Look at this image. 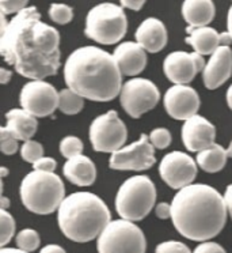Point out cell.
<instances>
[{
  "instance_id": "3957f363",
  "label": "cell",
  "mask_w": 232,
  "mask_h": 253,
  "mask_svg": "<svg viewBox=\"0 0 232 253\" xmlns=\"http://www.w3.org/2000/svg\"><path fill=\"white\" fill-rule=\"evenodd\" d=\"M68 88L80 97L97 102H107L121 94L122 74L113 55L98 46L77 48L64 64Z\"/></svg>"
},
{
  "instance_id": "8992f818",
  "label": "cell",
  "mask_w": 232,
  "mask_h": 253,
  "mask_svg": "<svg viewBox=\"0 0 232 253\" xmlns=\"http://www.w3.org/2000/svg\"><path fill=\"white\" fill-rule=\"evenodd\" d=\"M156 188L148 176H133L122 184L116 195V210L121 219L138 222L152 211Z\"/></svg>"
},
{
  "instance_id": "9c48e42d",
  "label": "cell",
  "mask_w": 232,
  "mask_h": 253,
  "mask_svg": "<svg viewBox=\"0 0 232 253\" xmlns=\"http://www.w3.org/2000/svg\"><path fill=\"white\" fill-rule=\"evenodd\" d=\"M127 126L116 110L95 117L90 126V140L95 151L111 153L121 150L127 142Z\"/></svg>"
},
{
  "instance_id": "bcb514c9",
  "label": "cell",
  "mask_w": 232,
  "mask_h": 253,
  "mask_svg": "<svg viewBox=\"0 0 232 253\" xmlns=\"http://www.w3.org/2000/svg\"><path fill=\"white\" fill-rule=\"evenodd\" d=\"M227 153H228V157H230V158H232V142H231V144H230L228 150H227Z\"/></svg>"
},
{
  "instance_id": "83f0119b",
  "label": "cell",
  "mask_w": 232,
  "mask_h": 253,
  "mask_svg": "<svg viewBox=\"0 0 232 253\" xmlns=\"http://www.w3.org/2000/svg\"><path fill=\"white\" fill-rule=\"evenodd\" d=\"M60 153L63 157H66L68 160H72L75 157L83 155V142L76 136H66L60 142Z\"/></svg>"
},
{
  "instance_id": "7dc6e473",
  "label": "cell",
  "mask_w": 232,
  "mask_h": 253,
  "mask_svg": "<svg viewBox=\"0 0 232 253\" xmlns=\"http://www.w3.org/2000/svg\"><path fill=\"white\" fill-rule=\"evenodd\" d=\"M7 173H8V170H7V168H1V176L6 177Z\"/></svg>"
},
{
  "instance_id": "b9f144b4",
  "label": "cell",
  "mask_w": 232,
  "mask_h": 253,
  "mask_svg": "<svg viewBox=\"0 0 232 253\" xmlns=\"http://www.w3.org/2000/svg\"><path fill=\"white\" fill-rule=\"evenodd\" d=\"M227 32L232 37V6L228 11V15H227Z\"/></svg>"
},
{
  "instance_id": "d6a6232c",
  "label": "cell",
  "mask_w": 232,
  "mask_h": 253,
  "mask_svg": "<svg viewBox=\"0 0 232 253\" xmlns=\"http://www.w3.org/2000/svg\"><path fill=\"white\" fill-rule=\"evenodd\" d=\"M155 253H193V252H190V249H189L183 242L165 241V242H161V244L156 247Z\"/></svg>"
},
{
  "instance_id": "74e56055",
  "label": "cell",
  "mask_w": 232,
  "mask_h": 253,
  "mask_svg": "<svg viewBox=\"0 0 232 253\" xmlns=\"http://www.w3.org/2000/svg\"><path fill=\"white\" fill-rule=\"evenodd\" d=\"M120 4H121L122 8H129V10H133V11H138V10L143 8L145 1L144 0H136V1L134 0H121Z\"/></svg>"
},
{
  "instance_id": "836d02e7",
  "label": "cell",
  "mask_w": 232,
  "mask_h": 253,
  "mask_svg": "<svg viewBox=\"0 0 232 253\" xmlns=\"http://www.w3.org/2000/svg\"><path fill=\"white\" fill-rule=\"evenodd\" d=\"M28 1L26 0H19V1H11V0H1L0 1V11L3 15H11V14H19L25 8H28Z\"/></svg>"
},
{
  "instance_id": "1f68e13d",
  "label": "cell",
  "mask_w": 232,
  "mask_h": 253,
  "mask_svg": "<svg viewBox=\"0 0 232 253\" xmlns=\"http://www.w3.org/2000/svg\"><path fill=\"white\" fill-rule=\"evenodd\" d=\"M18 139L12 136L11 133L6 129V126L0 128V147H1V153L6 155L15 154L19 149L18 146Z\"/></svg>"
},
{
  "instance_id": "cb8c5ba5",
  "label": "cell",
  "mask_w": 232,
  "mask_h": 253,
  "mask_svg": "<svg viewBox=\"0 0 232 253\" xmlns=\"http://www.w3.org/2000/svg\"><path fill=\"white\" fill-rule=\"evenodd\" d=\"M228 153L220 144H213L210 149H206L197 154L196 162L204 171L217 173L226 166Z\"/></svg>"
},
{
  "instance_id": "44dd1931",
  "label": "cell",
  "mask_w": 232,
  "mask_h": 253,
  "mask_svg": "<svg viewBox=\"0 0 232 253\" xmlns=\"http://www.w3.org/2000/svg\"><path fill=\"white\" fill-rule=\"evenodd\" d=\"M186 32L189 34L188 39H186V44L190 45L194 52L199 55L212 56L220 46H223L221 33H217V30H215L213 28L189 26Z\"/></svg>"
},
{
  "instance_id": "e575fe53",
  "label": "cell",
  "mask_w": 232,
  "mask_h": 253,
  "mask_svg": "<svg viewBox=\"0 0 232 253\" xmlns=\"http://www.w3.org/2000/svg\"><path fill=\"white\" fill-rule=\"evenodd\" d=\"M56 166H57V162L50 157H44L37 161L35 164H33L34 170L45 171V173H55Z\"/></svg>"
},
{
  "instance_id": "2e32d148",
  "label": "cell",
  "mask_w": 232,
  "mask_h": 253,
  "mask_svg": "<svg viewBox=\"0 0 232 253\" xmlns=\"http://www.w3.org/2000/svg\"><path fill=\"white\" fill-rule=\"evenodd\" d=\"M181 136L189 151L201 153L215 144L216 128L205 117L196 115L183 123Z\"/></svg>"
},
{
  "instance_id": "277c9868",
  "label": "cell",
  "mask_w": 232,
  "mask_h": 253,
  "mask_svg": "<svg viewBox=\"0 0 232 253\" xmlns=\"http://www.w3.org/2000/svg\"><path fill=\"white\" fill-rule=\"evenodd\" d=\"M61 233L75 242H89L100 236L111 222L105 202L91 192H76L66 196L57 210Z\"/></svg>"
},
{
  "instance_id": "30bf717a",
  "label": "cell",
  "mask_w": 232,
  "mask_h": 253,
  "mask_svg": "<svg viewBox=\"0 0 232 253\" xmlns=\"http://www.w3.org/2000/svg\"><path fill=\"white\" fill-rule=\"evenodd\" d=\"M124 110L133 119L141 117L154 109L161 99L159 88L154 82L145 78H133L124 83L120 94Z\"/></svg>"
},
{
  "instance_id": "d590c367",
  "label": "cell",
  "mask_w": 232,
  "mask_h": 253,
  "mask_svg": "<svg viewBox=\"0 0 232 253\" xmlns=\"http://www.w3.org/2000/svg\"><path fill=\"white\" fill-rule=\"evenodd\" d=\"M193 253H227L226 249L216 244V242L206 241L201 242L199 245H197V248L194 249Z\"/></svg>"
},
{
  "instance_id": "7bdbcfd3",
  "label": "cell",
  "mask_w": 232,
  "mask_h": 253,
  "mask_svg": "<svg viewBox=\"0 0 232 253\" xmlns=\"http://www.w3.org/2000/svg\"><path fill=\"white\" fill-rule=\"evenodd\" d=\"M0 253H28L21 251L19 248H1L0 249Z\"/></svg>"
},
{
  "instance_id": "5bb4252c",
  "label": "cell",
  "mask_w": 232,
  "mask_h": 253,
  "mask_svg": "<svg viewBox=\"0 0 232 253\" xmlns=\"http://www.w3.org/2000/svg\"><path fill=\"white\" fill-rule=\"evenodd\" d=\"M204 57L196 52H171L163 63V70L167 79L174 84H188L199 72L204 71Z\"/></svg>"
},
{
  "instance_id": "52a82bcc",
  "label": "cell",
  "mask_w": 232,
  "mask_h": 253,
  "mask_svg": "<svg viewBox=\"0 0 232 253\" xmlns=\"http://www.w3.org/2000/svg\"><path fill=\"white\" fill-rule=\"evenodd\" d=\"M127 29L128 19L121 6L100 3L87 14L84 34L98 44L113 45L124 39Z\"/></svg>"
},
{
  "instance_id": "60d3db41",
  "label": "cell",
  "mask_w": 232,
  "mask_h": 253,
  "mask_svg": "<svg viewBox=\"0 0 232 253\" xmlns=\"http://www.w3.org/2000/svg\"><path fill=\"white\" fill-rule=\"evenodd\" d=\"M11 79V71H8L6 68H0V82L6 84Z\"/></svg>"
},
{
  "instance_id": "4316f807",
  "label": "cell",
  "mask_w": 232,
  "mask_h": 253,
  "mask_svg": "<svg viewBox=\"0 0 232 253\" xmlns=\"http://www.w3.org/2000/svg\"><path fill=\"white\" fill-rule=\"evenodd\" d=\"M0 226H1L0 245L1 248H6V245L11 241L14 233H15V220L7 210H0Z\"/></svg>"
},
{
  "instance_id": "d4e9b609",
  "label": "cell",
  "mask_w": 232,
  "mask_h": 253,
  "mask_svg": "<svg viewBox=\"0 0 232 253\" xmlns=\"http://www.w3.org/2000/svg\"><path fill=\"white\" fill-rule=\"evenodd\" d=\"M84 98L79 94L72 91L71 88H63L59 93V109L64 115L73 116L77 115L80 110L83 109Z\"/></svg>"
},
{
  "instance_id": "7c38bea8",
  "label": "cell",
  "mask_w": 232,
  "mask_h": 253,
  "mask_svg": "<svg viewBox=\"0 0 232 253\" xmlns=\"http://www.w3.org/2000/svg\"><path fill=\"white\" fill-rule=\"evenodd\" d=\"M156 162L155 147L149 142V136L141 133L137 142L124 146L121 150L111 154L110 165L114 170H147Z\"/></svg>"
},
{
  "instance_id": "7a4b0ae2",
  "label": "cell",
  "mask_w": 232,
  "mask_h": 253,
  "mask_svg": "<svg viewBox=\"0 0 232 253\" xmlns=\"http://www.w3.org/2000/svg\"><path fill=\"white\" fill-rule=\"evenodd\" d=\"M224 198L215 188L192 184L178 191L171 203V220L181 236L192 241L206 242L226 225Z\"/></svg>"
},
{
  "instance_id": "f35d334b",
  "label": "cell",
  "mask_w": 232,
  "mask_h": 253,
  "mask_svg": "<svg viewBox=\"0 0 232 253\" xmlns=\"http://www.w3.org/2000/svg\"><path fill=\"white\" fill-rule=\"evenodd\" d=\"M223 198H224L227 210H228L230 216H231V219H232V184H230V185L227 187L226 192H224V195H223Z\"/></svg>"
},
{
  "instance_id": "f546056e",
  "label": "cell",
  "mask_w": 232,
  "mask_h": 253,
  "mask_svg": "<svg viewBox=\"0 0 232 253\" xmlns=\"http://www.w3.org/2000/svg\"><path fill=\"white\" fill-rule=\"evenodd\" d=\"M49 17L57 25H66L72 21L73 11L69 6L61 4V3H53L49 7Z\"/></svg>"
},
{
  "instance_id": "ba28073f",
  "label": "cell",
  "mask_w": 232,
  "mask_h": 253,
  "mask_svg": "<svg viewBox=\"0 0 232 253\" xmlns=\"http://www.w3.org/2000/svg\"><path fill=\"white\" fill-rule=\"evenodd\" d=\"M98 253H145L143 230L127 219L111 220L97 241Z\"/></svg>"
},
{
  "instance_id": "5b68a950",
  "label": "cell",
  "mask_w": 232,
  "mask_h": 253,
  "mask_svg": "<svg viewBox=\"0 0 232 253\" xmlns=\"http://www.w3.org/2000/svg\"><path fill=\"white\" fill-rule=\"evenodd\" d=\"M23 206L37 215H49L60 209L66 196L64 182L55 173L33 170L21 182Z\"/></svg>"
},
{
  "instance_id": "6da1fadb",
  "label": "cell",
  "mask_w": 232,
  "mask_h": 253,
  "mask_svg": "<svg viewBox=\"0 0 232 253\" xmlns=\"http://www.w3.org/2000/svg\"><path fill=\"white\" fill-rule=\"evenodd\" d=\"M0 53L19 75L44 81L60 68V34L42 22L38 10L30 6L0 32Z\"/></svg>"
},
{
  "instance_id": "9a60e30c",
  "label": "cell",
  "mask_w": 232,
  "mask_h": 253,
  "mask_svg": "<svg viewBox=\"0 0 232 253\" xmlns=\"http://www.w3.org/2000/svg\"><path fill=\"white\" fill-rule=\"evenodd\" d=\"M165 108L172 119L189 120L199 109V94L188 84H174L165 94Z\"/></svg>"
},
{
  "instance_id": "ac0fdd59",
  "label": "cell",
  "mask_w": 232,
  "mask_h": 253,
  "mask_svg": "<svg viewBox=\"0 0 232 253\" xmlns=\"http://www.w3.org/2000/svg\"><path fill=\"white\" fill-rule=\"evenodd\" d=\"M113 57L122 75L136 77L147 66V53L145 50L132 41L122 42L113 52Z\"/></svg>"
},
{
  "instance_id": "8d00e7d4",
  "label": "cell",
  "mask_w": 232,
  "mask_h": 253,
  "mask_svg": "<svg viewBox=\"0 0 232 253\" xmlns=\"http://www.w3.org/2000/svg\"><path fill=\"white\" fill-rule=\"evenodd\" d=\"M155 214L159 219H168L171 218V204L159 203L155 209Z\"/></svg>"
},
{
  "instance_id": "e0dca14e",
  "label": "cell",
  "mask_w": 232,
  "mask_h": 253,
  "mask_svg": "<svg viewBox=\"0 0 232 253\" xmlns=\"http://www.w3.org/2000/svg\"><path fill=\"white\" fill-rule=\"evenodd\" d=\"M232 75V50L230 46H220L206 63L202 71L205 87L209 90L220 87Z\"/></svg>"
},
{
  "instance_id": "4dcf8cb0",
  "label": "cell",
  "mask_w": 232,
  "mask_h": 253,
  "mask_svg": "<svg viewBox=\"0 0 232 253\" xmlns=\"http://www.w3.org/2000/svg\"><path fill=\"white\" fill-rule=\"evenodd\" d=\"M149 142L155 149H167L171 144V133L167 128H155L149 133Z\"/></svg>"
},
{
  "instance_id": "484cf974",
  "label": "cell",
  "mask_w": 232,
  "mask_h": 253,
  "mask_svg": "<svg viewBox=\"0 0 232 253\" xmlns=\"http://www.w3.org/2000/svg\"><path fill=\"white\" fill-rule=\"evenodd\" d=\"M17 247L23 252L32 253L39 247V236L38 233L33 229H25L17 234L15 238Z\"/></svg>"
},
{
  "instance_id": "d6986e66",
  "label": "cell",
  "mask_w": 232,
  "mask_h": 253,
  "mask_svg": "<svg viewBox=\"0 0 232 253\" xmlns=\"http://www.w3.org/2000/svg\"><path fill=\"white\" fill-rule=\"evenodd\" d=\"M134 37H136V42L144 50L149 53H158L167 44L166 26L156 18H148L140 23V26L134 33Z\"/></svg>"
},
{
  "instance_id": "603a6c76",
  "label": "cell",
  "mask_w": 232,
  "mask_h": 253,
  "mask_svg": "<svg viewBox=\"0 0 232 253\" xmlns=\"http://www.w3.org/2000/svg\"><path fill=\"white\" fill-rule=\"evenodd\" d=\"M215 4L210 0H186L182 4V17L193 28L208 26L215 17Z\"/></svg>"
},
{
  "instance_id": "8fae6325",
  "label": "cell",
  "mask_w": 232,
  "mask_h": 253,
  "mask_svg": "<svg viewBox=\"0 0 232 253\" xmlns=\"http://www.w3.org/2000/svg\"><path fill=\"white\" fill-rule=\"evenodd\" d=\"M19 102L22 109L34 117H48L59 108V93L50 83L32 81L21 90Z\"/></svg>"
},
{
  "instance_id": "4fadbf2b",
  "label": "cell",
  "mask_w": 232,
  "mask_h": 253,
  "mask_svg": "<svg viewBox=\"0 0 232 253\" xmlns=\"http://www.w3.org/2000/svg\"><path fill=\"white\" fill-rule=\"evenodd\" d=\"M162 180L172 189L181 191L192 185L197 177V162L182 151H172L163 157L159 165Z\"/></svg>"
},
{
  "instance_id": "f6af8a7d",
  "label": "cell",
  "mask_w": 232,
  "mask_h": 253,
  "mask_svg": "<svg viewBox=\"0 0 232 253\" xmlns=\"http://www.w3.org/2000/svg\"><path fill=\"white\" fill-rule=\"evenodd\" d=\"M10 206L8 203V199L6 196H1V210H7V207Z\"/></svg>"
},
{
  "instance_id": "ab89813d",
  "label": "cell",
  "mask_w": 232,
  "mask_h": 253,
  "mask_svg": "<svg viewBox=\"0 0 232 253\" xmlns=\"http://www.w3.org/2000/svg\"><path fill=\"white\" fill-rule=\"evenodd\" d=\"M39 253H66L64 248H61L60 245H56V244H49V245H45Z\"/></svg>"
},
{
  "instance_id": "f1b7e54d",
  "label": "cell",
  "mask_w": 232,
  "mask_h": 253,
  "mask_svg": "<svg viewBox=\"0 0 232 253\" xmlns=\"http://www.w3.org/2000/svg\"><path fill=\"white\" fill-rule=\"evenodd\" d=\"M21 157L29 164H35L38 160L44 158V147L35 140H28L21 147Z\"/></svg>"
},
{
  "instance_id": "ee69618b",
  "label": "cell",
  "mask_w": 232,
  "mask_h": 253,
  "mask_svg": "<svg viewBox=\"0 0 232 253\" xmlns=\"http://www.w3.org/2000/svg\"><path fill=\"white\" fill-rule=\"evenodd\" d=\"M227 104L230 106V109L232 110V84L227 90Z\"/></svg>"
},
{
  "instance_id": "7402d4cb",
  "label": "cell",
  "mask_w": 232,
  "mask_h": 253,
  "mask_svg": "<svg viewBox=\"0 0 232 253\" xmlns=\"http://www.w3.org/2000/svg\"><path fill=\"white\" fill-rule=\"evenodd\" d=\"M6 129L18 140L28 142L32 140L34 133L37 132L38 121L26 110L11 109L6 113Z\"/></svg>"
},
{
  "instance_id": "ffe728a7",
  "label": "cell",
  "mask_w": 232,
  "mask_h": 253,
  "mask_svg": "<svg viewBox=\"0 0 232 253\" xmlns=\"http://www.w3.org/2000/svg\"><path fill=\"white\" fill-rule=\"evenodd\" d=\"M63 173L66 180L77 187H90L97 178V168L94 162L86 155H79L66 161L63 166Z\"/></svg>"
}]
</instances>
